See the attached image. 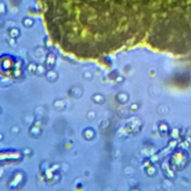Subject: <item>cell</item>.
Masks as SVG:
<instances>
[{"label":"cell","mask_w":191,"mask_h":191,"mask_svg":"<svg viewBox=\"0 0 191 191\" xmlns=\"http://www.w3.org/2000/svg\"><path fill=\"white\" fill-rule=\"evenodd\" d=\"M52 42L80 59L95 60L147 46L191 51V0H36Z\"/></svg>","instance_id":"6da1fadb"}]
</instances>
